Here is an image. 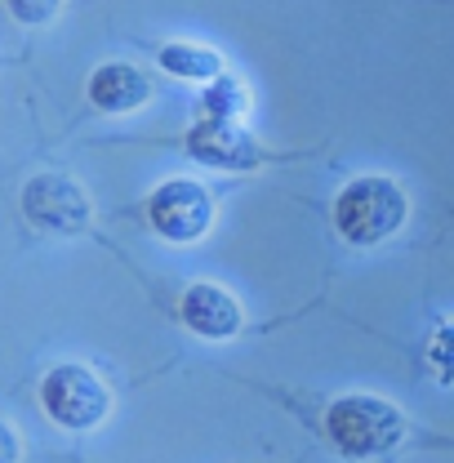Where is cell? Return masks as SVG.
<instances>
[{"label": "cell", "instance_id": "cell-11", "mask_svg": "<svg viewBox=\"0 0 454 463\" xmlns=\"http://www.w3.org/2000/svg\"><path fill=\"white\" fill-rule=\"evenodd\" d=\"M5 5H9V14H14L18 23H27V27L50 23V18H58V9H62V0H5Z\"/></svg>", "mask_w": 454, "mask_h": 463}, {"label": "cell", "instance_id": "cell-7", "mask_svg": "<svg viewBox=\"0 0 454 463\" xmlns=\"http://www.w3.org/2000/svg\"><path fill=\"white\" fill-rule=\"evenodd\" d=\"M187 147H192L196 161H205V165H227V170H245V165L259 161L250 134H245L236 120H205V125H196L192 138H187Z\"/></svg>", "mask_w": 454, "mask_h": 463}, {"label": "cell", "instance_id": "cell-1", "mask_svg": "<svg viewBox=\"0 0 454 463\" xmlns=\"http://www.w3.org/2000/svg\"><path fill=\"white\" fill-rule=\"evenodd\" d=\"M326 432H330V441L339 446L343 455H352V459H374V455H388L393 446H401L405 419H401L397 405L356 392V397H339V402L330 405Z\"/></svg>", "mask_w": 454, "mask_h": 463}, {"label": "cell", "instance_id": "cell-2", "mask_svg": "<svg viewBox=\"0 0 454 463\" xmlns=\"http://www.w3.org/2000/svg\"><path fill=\"white\" fill-rule=\"evenodd\" d=\"M405 210L410 205H405V192L397 183L370 174V178H356V183H347L339 192L335 223H339V232L352 245H379L405 223Z\"/></svg>", "mask_w": 454, "mask_h": 463}, {"label": "cell", "instance_id": "cell-9", "mask_svg": "<svg viewBox=\"0 0 454 463\" xmlns=\"http://www.w3.org/2000/svg\"><path fill=\"white\" fill-rule=\"evenodd\" d=\"M161 67L183 76V80H219V54L201 50V45H166L161 50Z\"/></svg>", "mask_w": 454, "mask_h": 463}, {"label": "cell", "instance_id": "cell-6", "mask_svg": "<svg viewBox=\"0 0 454 463\" xmlns=\"http://www.w3.org/2000/svg\"><path fill=\"white\" fill-rule=\"evenodd\" d=\"M183 326H192L201 339H232L241 330V303L219 286H192L183 294Z\"/></svg>", "mask_w": 454, "mask_h": 463}, {"label": "cell", "instance_id": "cell-12", "mask_svg": "<svg viewBox=\"0 0 454 463\" xmlns=\"http://www.w3.org/2000/svg\"><path fill=\"white\" fill-rule=\"evenodd\" d=\"M23 459V441H18V432L0 419V463H18Z\"/></svg>", "mask_w": 454, "mask_h": 463}, {"label": "cell", "instance_id": "cell-4", "mask_svg": "<svg viewBox=\"0 0 454 463\" xmlns=\"http://www.w3.org/2000/svg\"><path fill=\"white\" fill-rule=\"evenodd\" d=\"M23 214L32 219V228L58 232V236H76V232L90 228V219H94L90 196L67 174H36L23 187Z\"/></svg>", "mask_w": 454, "mask_h": 463}, {"label": "cell", "instance_id": "cell-10", "mask_svg": "<svg viewBox=\"0 0 454 463\" xmlns=\"http://www.w3.org/2000/svg\"><path fill=\"white\" fill-rule=\"evenodd\" d=\"M205 112L210 120H232V116L245 112V90L232 80V76H219L214 85H210V94H205Z\"/></svg>", "mask_w": 454, "mask_h": 463}, {"label": "cell", "instance_id": "cell-3", "mask_svg": "<svg viewBox=\"0 0 454 463\" xmlns=\"http://www.w3.org/2000/svg\"><path fill=\"white\" fill-rule=\"evenodd\" d=\"M41 405H45V414L54 419L58 428H67V432H90V428H99V423L108 419L112 392H108V383H103L90 365L67 361V365H54V370L45 374Z\"/></svg>", "mask_w": 454, "mask_h": 463}, {"label": "cell", "instance_id": "cell-5", "mask_svg": "<svg viewBox=\"0 0 454 463\" xmlns=\"http://www.w3.org/2000/svg\"><path fill=\"white\" fill-rule=\"evenodd\" d=\"M147 219L152 228L161 232L166 241L183 245V241H196L210 232V219H214V201L210 192L196 183V178H170L152 192L147 201Z\"/></svg>", "mask_w": 454, "mask_h": 463}, {"label": "cell", "instance_id": "cell-8", "mask_svg": "<svg viewBox=\"0 0 454 463\" xmlns=\"http://www.w3.org/2000/svg\"><path fill=\"white\" fill-rule=\"evenodd\" d=\"M147 94H152L147 76L129 62H103L90 76V103L99 112H134V108L147 103Z\"/></svg>", "mask_w": 454, "mask_h": 463}]
</instances>
